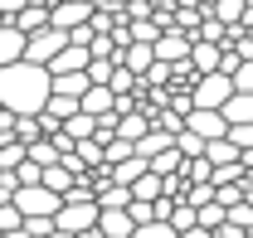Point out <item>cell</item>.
I'll return each mask as SVG.
<instances>
[{"instance_id": "cell-3", "label": "cell", "mask_w": 253, "mask_h": 238, "mask_svg": "<svg viewBox=\"0 0 253 238\" xmlns=\"http://www.w3.org/2000/svg\"><path fill=\"white\" fill-rule=\"evenodd\" d=\"M10 204L20 209V219H39V214H49L54 219V209L63 204L54 190H44V185H20L15 195H10Z\"/></svg>"}, {"instance_id": "cell-29", "label": "cell", "mask_w": 253, "mask_h": 238, "mask_svg": "<svg viewBox=\"0 0 253 238\" xmlns=\"http://www.w3.org/2000/svg\"><path fill=\"white\" fill-rule=\"evenodd\" d=\"M131 238H175V229H170V224H161V219H151V224H136Z\"/></svg>"}, {"instance_id": "cell-36", "label": "cell", "mask_w": 253, "mask_h": 238, "mask_svg": "<svg viewBox=\"0 0 253 238\" xmlns=\"http://www.w3.org/2000/svg\"><path fill=\"white\" fill-rule=\"evenodd\" d=\"M244 5H253V0H244Z\"/></svg>"}, {"instance_id": "cell-22", "label": "cell", "mask_w": 253, "mask_h": 238, "mask_svg": "<svg viewBox=\"0 0 253 238\" xmlns=\"http://www.w3.org/2000/svg\"><path fill=\"white\" fill-rule=\"evenodd\" d=\"M93 126H97V117H88V112H73V117H63V136L68 141H83V136H93Z\"/></svg>"}, {"instance_id": "cell-6", "label": "cell", "mask_w": 253, "mask_h": 238, "mask_svg": "<svg viewBox=\"0 0 253 238\" xmlns=\"http://www.w3.org/2000/svg\"><path fill=\"white\" fill-rule=\"evenodd\" d=\"M151 54H156L161 63H180V59H190V34L175 30V25H166V30L151 39Z\"/></svg>"}, {"instance_id": "cell-19", "label": "cell", "mask_w": 253, "mask_h": 238, "mask_svg": "<svg viewBox=\"0 0 253 238\" xmlns=\"http://www.w3.org/2000/svg\"><path fill=\"white\" fill-rule=\"evenodd\" d=\"M180 165H185V156L175 151V141L161 151V156H151V160H146V170H151V175H180Z\"/></svg>"}, {"instance_id": "cell-37", "label": "cell", "mask_w": 253, "mask_h": 238, "mask_svg": "<svg viewBox=\"0 0 253 238\" xmlns=\"http://www.w3.org/2000/svg\"><path fill=\"white\" fill-rule=\"evenodd\" d=\"M44 5H49V0H44Z\"/></svg>"}, {"instance_id": "cell-10", "label": "cell", "mask_w": 253, "mask_h": 238, "mask_svg": "<svg viewBox=\"0 0 253 238\" xmlns=\"http://www.w3.org/2000/svg\"><path fill=\"white\" fill-rule=\"evenodd\" d=\"M93 229H97L102 238H131L136 224H131V214H126V209H97V224H93Z\"/></svg>"}, {"instance_id": "cell-35", "label": "cell", "mask_w": 253, "mask_h": 238, "mask_svg": "<svg viewBox=\"0 0 253 238\" xmlns=\"http://www.w3.org/2000/svg\"><path fill=\"white\" fill-rule=\"evenodd\" d=\"M39 238H73V234H63V229H49V234H39Z\"/></svg>"}, {"instance_id": "cell-21", "label": "cell", "mask_w": 253, "mask_h": 238, "mask_svg": "<svg viewBox=\"0 0 253 238\" xmlns=\"http://www.w3.org/2000/svg\"><path fill=\"white\" fill-rule=\"evenodd\" d=\"M210 165H229V160H239V151H234V141L229 136H214V141H205V151H200Z\"/></svg>"}, {"instance_id": "cell-9", "label": "cell", "mask_w": 253, "mask_h": 238, "mask_svg": "<svg viewBox=\"0 0 253 238\" xmlns=\"http://www.w3.org/2000/svg\"><path fill=\"white\" fill-rule=\"evenodd\" d=\"M112 107H117V97L107 83H88V92L78 97V112H88V117H117Z\"/></svg>"}, {"instance_id": "cell-20", "label": "cell", "mask_w": 253, "mask_h": 238, "mask_svg": "<svg viewBox=\"0 0 253 238\" xmlns=\"http://www.w3.org/2000/svg\"><path fill=\"white\" fill-rule=\"evenodd\" d=\"M39 112H44V117H54V121L63 126V117H73V112H78V97H63V92H49Z\"/></svg>"}, {"instance_id": "cell-33", "label": "cell", "mask_w": 253, "mask_h": 238, "mask_svg": "<svg viewBox=\"0 0 253 238\" xmlns=\"http://www.w3.org/2000/svg\"><path fill=\"white\" fill-rule=\"evenodd\" d=\"M20 10H25V0H0V20H15Z\"/></svg>"}, {"instance_id": "cell-12", "label": "cell", "mask_w": 253, "mask_h": 238, "mask_svg": "<svg viewBox=\"0 0 253 238\" xmlns=\"http://www.w3.org/2000/svg\"><path fill=\"white\" fill-rule=\"evenodd\" d=\"M224 126H239V121H253V92H229L219 107Z\"/></svg>"}, {"instance_id": "cell-17", "label": "cell", "mask_w": 253, "mask_h": 238, "mask_svg": "<svg viewBox=\"0 0 253 238\" xmlns=\"http://www.w3.org/2000/svg\"><path fill=\"white\" fill-rule=\"evenodd\" d=\"M170 141H175L170 131H161V126H151L146 136H136V141H131V156H141V160H151V156H161V151L170 146Z\"/></svg>"}, {"instance_id": "cell-28", "label": "cell", "mask_w": 253, "mask_h": 238, "mask_svg": "<svg viewBox=\"0 0 253 238\" xmlns=\"http://www.w3.org/2000/svg\"><path fill=\"white\" fill-rule=\"evenodd\" d=\"M229 83H234V92H253V59H244L234 73H229Z\"/></svg>"}, {"instance_id": "cell-13", "label": "cell", "mask_w": 253, "mask_h": 238, "mask_svg": "<svg viewBox=\"0 0 253 238\" xmlns=\"http://www.w3.org/2000/svg\"><path fill=\"white\" fill-rule=\"evenodd\" d=\"M25 59V34L15 30L10 20H0V68L5 63H20Z\"/></svg>"}, {"instance_id": "cell-7", "label": "cell", "mask_w": 253, "mask_h": 238, "mask_svg": "<svg viewBox=\"0 0 253 238\" xmlns=\"http://www.w3.org/2000/svg\"><path fill=\"white\" fill-rule=\"evenodd\" d=\"M88 15H93L88 0H54L49 5V25L54 30H78V25H88Z\"/></svg>"}, {"instance_id": "cell-14", "label": "cell", "mask_w": 253, "mask_h": 238, "mask_svg": "<svg viewBox=\"0 0 253 238\" xmlns=\"http://www.w3.org/2000/svg\"><path fill=\"white\" fill-rule=\"evenodd\" d=\"M10 25H15L20 34H34V30H44V25H49V5H44V0H25V10H20V15L10 20Z\"/></svg>"}, {"instance_id": "cell-16", "label": "cell", "mask_w": 253, "mask_h": 238, "mask_svg": "<svg viewBox=\"0 0 253 238\" xmlns=\"http://www.w3.org/2000/svg\"><path fill=\"white\" fill-rule=\"evenodd\" d=\"M73 170H68V165H63V160H54V165H44V170H39V185H44V190H54V195H68V190H73Z\"/></svg>"}, {"instance_id": "cell-34", "label": "cell", "mask_w": 253, "mask_h": 238, "mask_svg": "<svg viewBox=\"0 0 253 238\" xmlns=\"http://www.w3.org/2000/svg\"><path fill=\"white\" fill-rule=\"evenodd\" d=\"M175 238H214V234H210V229H180Z\"/></svg>"}, {"instance_id": "cell-25", "label": "cell", "mask_w": 253, "mask_h": 238, "mask_svg": "<svg viewBox=\"0 0 253 238\" xmlns=\"http://www.w3.org/2000/svg\"><path fill=\"white\" fill-rule=\"evenodd\" d=\"M73 156H78V160H83V165H102V146H97L93 136H83V141H73Z\"/></svg>"}, {"instance_id": "cell-26", "label": "cell", "mask_w": 253, "mask_h": 238, "mask_svg": "<svg viewBox=\"0 0 253 238\" xmlns=\"http://www.w3.org/2000/svg\"><path fill=\"white\" fill-rule=\"evenodd\" d=\"M224 136L234 141V151H253V121H239V126H229Z\"/></svg>"}, {"instance_id": "cell-38", "label": "cell", "mask_w": 253, "mask_h": 238, "mask_svg": "<svg viewBox=\"0 0 253 238\" xmlns=\"http://www.w3.org/2000/svg\"><path fill=\"white\" fill-rule=\"evenodd\" d=\"M0 238H5V234H0Z\"/></svg>"}, {"instance_id": "cell-30", "label": "cell", "mask_w": 253, "mask_h": 238, "mask_svg": "<svg viewBox=\"0 0 253 238\" xmlns=\"http://www.w3.org/2000/svg\"><path fill=\"white\" fill-rule=\"evenodd\" d=\"M112 68H117L112 59H88L83 73H88V83H107V78H112Z\"/></svg>"}, {"instance_id": "cell-27", "label": "cell", "mask_w": 253, "mask_h": 238, "mask_svg": "<svg viewBox=\"0 0 253 238\" xmlns=\"http://www.w3.org/2000/svg\"><path fill=\"white\" fill-rule=\"evenodd\" d=\"M175 151L190 160V156H200V151H205V141H200L195 131H185V126H180V131H175Z\"/></svg>"}, {"instance_id": "cell-11", "label": "cell", "mask_w": 253, "mask_h": 238, "mask_svg": "<svg viewBox=\"0 0 253 238\" xmlns=\"http://www.w3.org/2000/svg\"><path fill=\"white\" fill-rule=\"evenodd\" d=\"M44 68H49V73H78V68H88V49H83V44H63Z\"/></svg>"}, {"instance_id": "cell-2", "label": "cell", "mask_w": 253, "mask_h": 238, "mask_svg": "<svg viewBox=\"0 0 253 238\" xmlns=\"http://www.w3.org/2000/svg\"><path fill=\"white\" fill-rule=\"evenodd\" d=\"M229 92H234L229 73H195V88H190V107H210V112H219Z\"/></svg>"}, {"instance_id": "cell-32", "label": "cell", "mask_w": 253, "mask_h": 238, "mask_svg": "<svg viewBox=\"0 0 253 238\" xmlns=\"http://www.w3.org/2000/svg\"><path fill=\"white\" fill-rule=\"evenodd\" d=\"M49 229H54V219H49V214H39V219H25V234H30V238L49 234Z\"/></svg>"}, {"instance_id": "cell-18", "label": "cell", "mask_w": 253, "mask_h": 238, "mask_svg": "<svg viewBox=\"0 0 253 238\" xmlns=\"http://www.w3.org/2000/svg\"><path fill=\"white\" fill-rule=\"evenodd\" d=\"M49 92H63V97H83L88 92V73H49Z\"/></svg>"}, {"instance_id": "cell-8", "label": "cell", "mask_w": 253, "mask_h": 238, "mask_svg": "<svg viewBox=\"0 0 253 238\" xmlns=\"http://www.w3.org/2000/svg\"><path fill=\"white\" fill-rule=\"evenodd\" d=\"M180 126H185V131H195L200 141H214V136H224V131H229V126H224V117H219V112H210V107H190L185 117H180Z\"/></svg>"}, {"instance_id": "cell-1", "label": "cell", "mask_w": 253, "mask_h": 238, "mask_svg": "<svg viewBox=\"0 0 253 238\" xmlns=\"http://www.w3.org/2000/svg\"><path fill=\"white\" fill-rule=\"evenodd\" d=\"M49 97V68L39 63H5L0 68V112L10 117H34Z\"/></svg>"}, {"instance_id": "cell-23", "label": "cell", "mask_w": 253, "mask_h": 238, "mask_svg": "<svg viewBox=\"0 0 253 238\" xmlns=\"http://www.w3.org/2000/svg\"><path fill=\"white\" fill-rule=\"evenodd\" d=\"M219 224H224V204H214V199H210V204L195 209V229H210V234H214Z\"/></svg>"}, {"instance_id": "cell-5", "label": "cell", "mask_w": 253, "mask_h": 238, "mask_svg": "<svg viewBox=\"0 0 253 238\" xmlns=\"http://www.w3.org/2000/svg\"><path fill=\"white\" fill-rule=\"evenodd\" d=\"M63 44H68V34H63V30H54V25H44V30L25 34V63H39V68H44V63L54 59Z\"/></svg>"}, {"instance_id": "cell-24", "label": "cell", "mask_w": 253, "mask_h": 238, "mask_svg": "<svg viewBox=\"0 0 253 238\" xmlns=\"http://www.w3.org/2000/svg\"><path fill=\"white\" fill-rule=\"evenodd\" d=\"M141 78L136 73H126V68H112V78H107V88H112V97H131V88H136Z\"/></svg>"}, {"instance_id": "cell-4", "label": "cell", "mask_w": 253, "mask_h": 238, "mask_svg": "<svg viewBox=\"0 0 253 238\" xmlns=\"http://www.w3.org/2000/svg\"><path fill=\"white\" fill-rule=\"evenodd\" d=\"M97 224V204L93 199H63L59 209H54V229H63V234H83V229H93Z\"/></svg>"}, {"instance_id": "cell-31", "label": "cell", "mask_w": 253, "mask_h": 238, "mask_svg": "<svg viewBox=\"0 0 253 238\" xmlns=\"http://www.w3.org/2000/svg\"><path fill=\"white\" fill-rule=\"evenodd\" d=\"M126 214H131V224H151V219H156V204H146V199H131V204H126Z\"/></svg>"}, {"instance_id": "cell-15", "label": "cell", "mask_w": 253, "mask_h": 238, "mask_svg": "<svg viewBox=\"0 0 253 238\" xmlns=\"http://www.w3.org/2000/svg\"><path fill=\"white\" fill-rule=\"evenodd\" d=\"M112 131H117L122 141H136V136H146V131H151V117H146V112H136V107H131V112H117Z\"/></svg>"}]
</instances>
